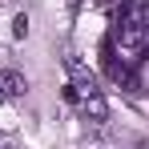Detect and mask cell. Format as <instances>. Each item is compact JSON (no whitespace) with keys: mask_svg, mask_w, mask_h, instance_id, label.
<instances>
[{"mask_svg":"<svg viewBox=\"0 0 149 149\" xmlns=\"http://www.w3.org/2000/svg\"><path fill=\"white\" fill-rule=\"evenodd\" d=\"M149 45V8H133V12H125L121 24H117V45L113 49H121V61H137Z\"/></svg>","mask_w":149,"mask_h":149,"instance_id":"cell-1","label":"cell"},{"mask_svg":"<svg viewBox=\"0 0 149 149\" xmlns=\"http://www.w3.org/2000/svg\"><path fill=\"white\" fill-rule=\"evenodd\" d=\"M77 109H81V117H85V121H93V125H101L105 117H109V101H105V93H101V89H97V93H89Z\"/></svg>","mask_w":149,"mask_h":149,"instance_id":"cell-2","label":"cell"},{"mask_svg":"<svg viewBox=\"0 0 149 149\" xmlns=\"http://www.w3.org/2000/svg\"><path fill=\"white\" fill-rule=\"evenodd\" d=\"M24 89H28V81L16 73V69H0V105L12 101V97H20Z\"/></svg>","mask_w":149,"mask_h":149,"instance_id":"cell-3","label":"cell"},{"mask_svg":"<svg viewBox=\"0 0 149 149\" xmlns=\"http://www.w3.org/2000/svg\"><path fill=\"white\" fill-rule=\"evenodd\" d=\"M12 36H16V40H24V36H28V16H24V12L12 20Z\"/></svg>","mask_w":149,"mask_h":149,"instance_id":"cell-4","label":"cell"},{"mask_svg":"<svg viewBox=\"0 0 149 149\" xmlns=\"http://www.w3.org/2000/svg\"><path fill=\"white\" fill-rule=\"evenodd\" d=\"M0 149H16V137L12 133H0Z\"/></svg>","mask_w":149,"mask_h":149,"instance_id":"cell-5","label":"cell"},{"mask_svg":"<svg viewBox=\"0 0 149 149\" xmlns=\"http://www.w3.org/2000/svg\"><path fill=\"white\" fill-rule=\"evenodd\" d=\"M77 8H81V0H69V12H73V16H77Z\"/></svg>","mask_w":149,"mask_h":149,"instance_id":"cell-6","label":"cell"},{"mask_svg":"<svg viewBox=\"0 0 149 149\" xmlns=\"http://www.w3.org/2000/svg\"><path fill=\"white\" fill-rule=\"evenodd\" d=\"M145 52H149V45H145Z\"/></svg>","mask_w":149,"mask_h":149,"instance_id":"cell-7","label":"cell"}]
</instances>
